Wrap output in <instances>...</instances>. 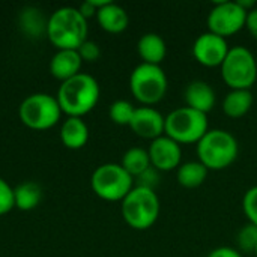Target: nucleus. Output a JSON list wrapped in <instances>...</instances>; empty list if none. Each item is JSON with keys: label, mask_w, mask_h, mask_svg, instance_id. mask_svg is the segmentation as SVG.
Listing matches in <instances>:
<instances>
[{"label": "nucleus", "mask_w": 257, "mask_h": 257, "mask_svg": "<svg viewBox=\"0 0 257 257\" xmlns=\"http://www.w3.org/2000/svg\"><path fill=\"white\" fill-rule=\"evenodd\" d=\"M101 89L95 77L80 72L63 81L57 90V102L68 117H83L90 113L99 101Z\"/></svg>", "instance_id": "1"}, {"label": "nucleus", "mask_w": 257, "mask_h": 257, "mask_svg": "<svg viewBox=\"0 0 257 257\" xmlns=\"http://www.w3.org/2000/svg\"><path fill=\"white\" fill-rule=\"evenodd\" d=\"M87 20L78 8L63 6L48 17L47 38L57 50H78L87 41Z\"/></svg>", "instance_id": "2"}, {"label": "nucleus", "mask_w": 257, "mask_h": 257, "mask_svg": "<svg viewBox=\"0 0 257 257\" xmlns=\"http://www.w3.org/2000/svg\"><path fill=\"white\" fill-rule=\"evenodd\" d=\"M239 154L238 140L226 130H209L197 143L199 161L208 170H224L230 167Z\"/></svg>", "instance_id": "3"}, {"label": "nucleus", "mask_w": 257, "mask_h": 257, "mask_svg": "<svg viewBox=\"0 0 257 257\" xmlns=\"http://www.w3.org/2000/svg\"><path fill=\"white\" fill-rule=\"evenodd\" d=\"M120 211L125 223L134 230L151 229L161 212V205L154 190L134 187L120 202Z\"/></svg>", "instance_id": "4"}, {"label": "nucleus", "mask_w": 257, "mask_h": 257, "mask_svg": "<svg viewBox=\"0 0 257 257\" xmlns=\"http://www.w3.org/2000/svg\"><path fill=\"white\" fill-rule=\"evenodd\" d=\"M169 80L160 65L140 63L130 75V90L133 96L143 105L152 107L158 104L167 93Z\"/></svg>", "instance_id": "5"}, {"label": "nucleus", "mask_w": 257, "mask_h": 257, "mask_svg": "<svg viewBox=\"0 0 257 257\" xmlns=\"http://www.w3.org/2000/svg\"><path fill=\"white\" fill-rule=\"evenodd\" d=\"M208 131V114H203L187 105L179 107L166 116L164 134L179 145H197Z\"/></svg>", "instance_id": "6"}, {"label": "nucleus", "mask_w": 257, "mask_h": 257, "mask_svg": "<svg viewBox=\"0 0 257 257\" xmlns=\"http://www.w3.org/2000/svg\"><path fill=\"white\" fill-rule=\"evenodd\" d=\"M90 187L102 200L122 202L134 188V178L120 164L107 163L93 170Z\"/></svg>", "instance_id": "7"}, {"label": "nucleus", "mask_w": 257, "mask_h": 257, "mask_svg": "<svg viewBox=\"0 0 257 257\" xmlns=\"http://www.w3.org/2000/svg\"><path fill=\"white\" fill-rule=\"evenodd\" d=\"M20 120L30 130L44 131L53 128L62 116L56 96L48 93H32L18 107Z\"/></svg>", "instance_id": "8"}, {"label": "nucleus", "mask_w": 257, "mask_h": 257, "mask_svg": "<svg viewBox=\"0 0 257 257\" xmlns=\"http://www.w3.org/2000/svg\"><path fill=\"white\" fill-rule=\"evenodd\" d=\"M221 77L224 83L233 89L251 90L257 80L256 56L245 47L236 45L229 50L226 60L223 62Z\"/></svg>", "instance_id": "9"}, {"label": "nucleus", "mask_w": 257, "mask_h": 257, "mask_svg": "<svg viewBox=\"0 0 257 257\" xmlns=\"http://www.w3.org/2000/svg\"><path fill=\"white\" fill-rule=\"evenodd\" d=\"M248 12L242 9L238 2H218L208 14V32L221 38L232 36L245 27Z\"/></svg>", "instance_id": "10"}, {"label": "nucleus", "mask_w": 257, "mask_h": 257, "mask_svg": "<svg viewBox=\"0 0 257 257\" xmlns=\"http://www.w3.org/2000/svg\"><path fill=\"white\" fill-rule=\"evenodd\" d=\"M229 50L230 47L226 38H221L212 32L202 33L193 44L194 59L206 68L221 66L229 54Z\"/></svg>", "instance_id": "11"}, {"label": "nucleus", "mask_w": 257, "mask_h": 257, "mask_svg": "<svg viewBox=\"0 0 257 257\" xmlns=\"http://www.w3.org/2000/svg\"><path fill=\"white\" fill-rule=\"evenodd\" d=\"M148 152L151 158V166L158 172H172L182 164L181 145L166 134L152 140Z\"/></svg>", "instance_id": "12"}, {"label": "nucleus", "mask_w": 257, "mask_h": 257, "mask_svg": "<svg viewBox=\"0 0 257 257\" xmlns=\"http://www.w3.org/2000/svg\"><path fill=\"white\" fill-rule=\"evenodd\" d=\"M164 126H166V116L161 114L154 107H137L133 116V120L130 123V128L133 133L142 139L155 140L161 136H164Z\"/></svg>", "instance_id": "13"}, {"label": "nucleus", "mask_w": 257, "mask_h": 257, "mask_svg": "<svg viewBox=\"0 0 257 257\" xmlns=\"http://www.w3.org/2000/svg\"><path fill=\"white\" fill-rule=\"evenodd\" d=\"M184 101L187 107L197 110L203 114L212 111L217 102V95L211 84L203 80H194L187 84L184 90Z\"/></svg>", "instance_id": "14"}, {"label": "nucleus", "mask_w": 257, "mask_h": 257, "mask_svg": "<svg viewBox=\"0 0 257 257\" xmlns=\"http://www.w3.org/2000/svg\"><path fill=\"white\" fill-rule=\"evenodd\" d=\"M83 60L77 50H57L50 60V72L62 83L80 74Z\"/></svg>", "instance_id": "15"}, {"label": "nucleus", "mask_w": 257, "mask_h": 257, "mask_svg": "<svg viewBox=\"0 0 257 257\" xmlns=\"http://www.w3.org/2000/svg\"><path fill=\"white\" fill-rule=\"evenodd\" d=\"M96 20H98L99 27L108 33H122L123 30H126V27L130 24L126 11L113 2H110L105 6H102L101 9H98Z\"/></svg>", "instance_id": "16"}, {"label": "nucleus", "mask_w": 257, "mask_h": 257, "mask_svg": "<svg viewBox=\"0 0 257 257\" xmlns=\"http://www.w3.org/2000/svg\"><path fill=\"white\" fill-rule=\"evenodd\" d=\"M137 53L143 63L161 65L167 54V45L158 33H145L137 42Z\"/></svg>", "instance_id": "17"}, {"label": "nucleus", "mask_w": 257, "mask_h": 257, "mask_svg": "<svg viewBox=\"0 0 257 257\" xmlns=\"http://www.w3.org/2000/svg\"><path fill=\"white\" fill-rule=\"evenodd\" d=\"M59 134L65 148L72 151L84 148L89 140V128L81 117H68L63 120Z\"/></svg>", "instance_id": "18"}, {"label": "nucleus", "mask_w": 257, "mask_h": 257, "mask_svg": "<svg viewBox=\"0 0 257 257\" xmlns=\"http://www.w3.org/2000/svg\"><path fill=\"white\" fill-rule=\"evenodd\" d=\"M253 102H254V96L251 90L233 89L223 99V111L226 116L232 119H241L251 110Z\"/></svg>", "instance_id": "19"}, {"label": "nucleus", "mask_w": 257, "mask_h": 257, "mask_svg": "<svg viewBox=\"0 0 257 257\" xmlns=\"http://www.w3.org/2000/svg\"><path fill=\"white\" fill-rule=\"evenodd\" d=\"M18 23L23 33L29 38H42L44 35H47L48 18H45L44 14L35 6L23 8L18 15Z\"/></svg>", "instance_id": "20"}, {"label": "nucleus", "mask_w": 257, "mask_h": 257, "mask_svg": "<svg viewBox=\"0 0 257 257\" xmlns=\"http://www.w3.org/2000/svg\"><path fill=\"white\" fill-rule=\"evenodd\" d=\"M208 173L209 170L200 161H187L178 167L176 179L181 187L191 190V188L200 187L206 181Z\"/></svg>", "instance_id": "21"}, {"label": "nucleus", "mask_w": 257, "mask_h": 257, "mask_svg": "<svg viewBox=\"0 0 257 257\" xmlns=\"http://www.w3.org/2000/svg\"><path fill=\"white\" fill-rule=\"evenodd\" d=\"M15 208L20 211L35 209L42 199V190L36 182H23L14 188Z\"/></svg>", "instance_id": "22"}, {"label": "nucleus", "mask_w": 257, "mask_h": 257, "mask_svg": "<svg viewBox=\"0 0 257 257\" xmlns=\"http://www.w3.org/2000/svg\"><path fill=\"white\" fill-rule=\"evenodd\" d=\"M120 166L136 179L151 167L149 152L143 148H131L123 154Z\"/></svg>", "instance_id": "23"}, {"label": "nucleus", "mask_w": 257, "mask_h": 257, "mask_svg": "<svg viewBox=\"0 0 257 257\" xmlns=\"http://www.w3.org/2000/svg\"><path fill=\"white\" fill-rule=\"evenodd\" d=\"M134 111H136V107L130 101L117 99L110 105L108 116L116 125H128L130 126L133 116H134Z\"/></svg>", "instance_id": "24"}, {"label": "nucleus", "mask_w": 257, "mask_h": 257, "mask_svg": "<svg viewBox=\"0 0 257 257\" xmlns=\"http://www.w3.org/2000/svg\"><path fill=\"white\" fill-rule=\"evenodd\" d=\"M239 253H254L257 245V226L247 223L241 227L236 236Z\"/></svg>", "instance_id": "25"}, {"label": "nucleus", "mask_w": 257, "mask_h": 257, "mask_svg": "<svg viewBox=\"0 0 257 257\" xmlns=\"http://www.w3.org/2000/svg\"><path fill=\"white\" fill-rule=\"evenodd\" d=\"M242 211L248 218V223L257 226V185L245 191L242 199Z\"/></svg>", "instance_id": "26"}, {"label": "nucleus", "mask_w": 257, "mask_h": 257, "mask_svg": "<svg viewBox=\"0 0 257 257\" xmlns=\"http://www.w3.org/2000/svg\"><path fill=\"white\" fill-rule=\"evenodd\" d=\"M15 208V199H14V188L0 178V217L6 215Z\"/></svg>", "instance_id": "27"}, {"label": "nucleus", "mask_w": 257, "mask_h": 257, "mask_svg": "<svg viewBox=\"0 0 257 257\" xmlns=\"http://www.w3.org/2000/svg\"><path fill=\"white\" fill-rule=\"evenodd\" d=\"M136 182H137L136 187H142V188H148V190L155 191V188L160 184V172L151 166L148 170H145L140 176L136 178Z\"/></svg>", "instance_id": "28"}, {"label": "nucleus", "mask_w": 257, "mask_h": 257, "mask_svg": "<svg viewBox=\"0 0 257 257\" xmlns=\"http://www.w3.org/2000/svg\"><path fill=\"white\" fill-rule=\"evenodd\" d=\"M77 51H78V54H80V57H81L83 62L92 63V62H96L101 57V48H99V45L96 42H93V41H89V39L84 41L78 47Z\"/></svg>", "instance_id": "29"}, {"label": "nucleus", "mask_w": 257, "mask_h": 257, "mask_svg": "<svg viewBox=\"0 0 257 257\" xmlns=\"http://www.w3.org/2000/svg\"><path fill=\"white\" fill-rule=\"evenodd\" d=\"M208 257H242V253H239V250H235L232 247H218L214 248Z\"/></svg>", "instance_id": "30"}, {"label": "nucleus", "mask_w": 257, "mask_h": 257, "mask_svg": "<svg viewBox=\"0 0 257 257\" xmlns=\"http://www.w3.org/2000/svg\"><path fill=\"white\" fill-rule=\"evenodd\" d=\"M245 27L250 32V35L257 41V8L248 12L247 15V21H245Z\"/></svg>", "instance_id": "31"}, {"label": "nucleus", "mask_w": 257, "mask_h": 257, "mask_svg": "<svg viewBox=\"0 0 257 257\" xmlns=\"http://www.w3.org/2000/svg\"><path fill=\"white\" fill-rule=\"evenodd\" d=\"M78 11L81 12V15L87 20V18H90V17H96V12H98V9L93 6V3L90 2V0H86L84 3H81L80 5V8H78Z\"/></svg>", "instance_id": "32"}, {"label": "nucleus", "mask_w": 257, "mask_h": 257, "mask_svg": "<svg viewBox=\"0 0 257 257\" xmlns=\"http://www.w3.org/2000/svg\"><path fill=\"white\" fill-rule=\"evenodd\" d=\"M254 254H256V257H257V245H256V250H254Z\"/></svg>", "instance_id": "33"}, {"label": "nucleus", "mask_w": 257, "mask_h": 257, "mask_svg": "<svg viewBox=\"0 0 257 257\" xmlns=\"http://www.w3.org/2000/svg\"><path fill=\"white\" fill-rule=\"evenodd\" d=\"M256 62H257V56H256Z\"/></svg>", "instance_id": "34"}]
</instances>
